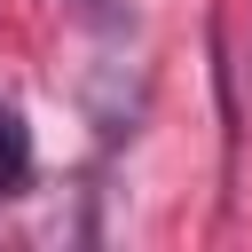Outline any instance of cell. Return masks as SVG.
Returning a JSON list of instances; mask_svg holds the SVG:
<instances>
[{"label": "cell", "instance_id": "obj_1", "mask_svg": "<svg viewBox=\"0 0 252 252\" xmlns=\"http://www.w3.org/2000/svg\"><path fill=\"white\" fill-rule=\"evenodd\" d=\"M24 173H32V134L16 110H0V189H16Z\"/></svg>", "mask_w": 252, "mask_h": 252}]
</instances>
